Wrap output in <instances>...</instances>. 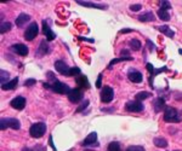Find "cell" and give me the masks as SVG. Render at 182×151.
Wrapping results in <instances>:
<instances>
[{"label": "cell", "mask_w": 182, "mask_h": 151, "mask_svg": "<svg viewBox=\"0 0 182 151\" xmlns=\"http://www.w3.org/2000/svg\"><path fill=\"white\" fill-rule=\"evenodd\" d=\"M55 69L61 75H69V70H71V68L67 65V63L64 61H56L55 62Z\"/></svg>", "instance_id": "cell-11"}, {"label": "cell", "mask_w": 182, "mask_h": 151, "mask_svg": "<svg viewBox=\"0 0 182 151\" xmlns=\"http://www.w3.org/2000/svg\"><path fill=\"white\" fill-rule=\"evenodd\" d=\"M145 105L142 104V102H138V100H130L125 104V110L129 113H141L143 111Z\"/></svg>", "instance_id": "cell-6"}, {"label": "cell", "mask_w": 182, "mask_h": 151, "mask_svg": "<svg viewBox=\"0 0 182 151\" xmlns=\"http://www.w3.org/2000/svg\"><path fill=\"white\" fill-rule=\"evenodd\" d=\"M49 143H50V146L52 148V150H54V151H56V148H55L54 142H52V135H50V138H49Z\"/></svg>", "instance_id": "cell-41"}, {"label": "cell", "mask_w": 182, "mask_h": 151, "mask_svg": "<svg viewBox=\"0 0 182 151\" xmlns=\"http://www.w3.org/2000/svg\"><path fill=\"white\" fill-rule=\"evenodd\" d=\"M126 151H146L143 146L141 145H131L126 149Z\"/></svg>", "instance_id": "cell-31"}, {"label": "cell", "mask_w": 182, "mask_h": 151, "mask_svg": "<svg viewBox=\"0 0 182 151\" xmlns=\"http://www.w3.org/2000/svg\"><path fill=\"white\" fill-rule=\"evenodd\" d=\"M82 144H83V146H94V145L99 146V143H97V133H96V132L90 133L85 139H84V142H83Z\"/></svg>", "instance_id": "cell-13"}, {"label": "cell", "mask_w": 182, "mask_h": 151, "mask_svg": "<svg viewBox=\"0 0 182 151\" xmlns=\"http://www.w3.org/2000/svg\"><path fill=\"white\" fill-rule=\"evenodd\" d=\"M75 82H77V86L82 89H86L90 87V83H89V81H88V78L84 76V75H80L79 78H77Z\"/></svg>", "instance_id": "cell-18"}, {"label": "cell", "mask_w": 182, "mask_h": 151, "mask_svg": "<svg viewBox=\"0 0 182 151\" xmlns=\"http://www.w3.org/2000/svg\"><path fill=\"white\" fill-rule=\"evenodd\" d=\"M11 23L10 22H1V24H0V33L1 34H4V33H6V32H9L10 29H11Z\"/></svg>", "instance_id": "cell-29"}, {"label": "cell", "mask_w": 182, "mask_h": 151, "mask_svg": "<svg viewBox=\"0 0 182 151\" xmlns=\"http://www.w3.org/2000/svg\"><path fill=\"white\" fill-rule=\"evenodd\" d=\"M107 150H108V151H120V144H119L118 142L109 143Z\"/></svg>", "instance_id": "cell-30"}, {"label": "cell", "mask_w": 182, "mask_h": 151, "mask_svg": "<svg viewBox=\"0 0 182 151\" xmlns=\"http://www.w3.org/2000/svg\"><path fill=\"white\" fill-rule=\"evenodd\" d=\"M101 83H102V74L99 75V79L96 81V87H97V88H100L101 87Z\"/></svg>", "instance_id": "cell-38"}, {"label": "cell", "mask_w": 182, "mask_h": 151, "mask_svg": "<svg viewBox=\"0 0 182 151\" xmlns=\"http://www.w3.org/2000/svg\"><path fill=\"white\" fill-rule=\"evenodd\" d=\"M22 151H33V149H29V148H23Z\"/></svg>", "instance_id": "cell-44"}, {"label": "cell", "mask_w": 182, "mask_h": 151, "mask_svg": "<svg viewBox=\"0 0 182 151\" xmlns=\"http://www.w3.org/2000/svg\"><path fill=\"white\" fill-rule=\"evenodd\" d=\"M153 143L157 148H166L168 146V142L166 139H164L162 137H158V138H154L153 139Z\"/></svg>", "instance_id": "cell-24"}, {"label": "cell", "mask_w": 182, "mask_h": 151, "mask_svg": "<svg viewBox=\"0 0 182 151\" xmlns=\"http://www.w3.org/2000/svg\"><path fill=\"white\" fill-rule=\"evenodd\" d=\"M134 58L132 57H120V58H114V59H112L110 63H109V69L114 65V64H117V63H120V62H127V61H132Z\"/></svg>", "instance_id": "cell-26"}, {"label": "cell", "mask_w": 182, "mask_h": 151, "mask_svg": "<svg viewBox=\"0 0 182 151\" xmlns=\"http://www.w3.org/2000/svg\"><path fill=\"white\" fill-rule=\"evenodd\" d=\"M36 80H34V79H28L26 82H24V85L26 86H33V85H35Z\"/></svg>", "instance_id": "cell-37"}, {"label": "cell", "mask_w": 182, "mask_h": 151, "mask_svg": "<svg viewBox=\"0 0 182 151\" xmlns=\"http://www.w3.org/2000/svg\"><path fill=\"white\" fill-rule=\"evenodd\" d=\"M88 105H89V100H88V99L83 100V103L79 105V107H78V109H77V111H78V113H80V111H83V110L88 107Z\"/></svg>", "instance_id": "cell-32"}, {"label": "cell", "mask_w": 182, "mask_h": 151, "mask_svg": "<svg viewBox=\"0 0 182 151\" xmlns=\"http://www.w3.org/2000/svg\"><path fill=\"white\" fill-rule=\"evenodd\" d=\"M51 89L56 93H60V94H68L72 88H69L68 85H66L61 81H56L51 85Z\"/></svg>", "instance_id": "cell-8"}, {"label": "cell", "mask_w": 182, "mask_h": 151, "mask_svg": "<svg viewBox=\"0 0 182 151\" xmlns=\"http://www.w3.org/2000/svg\"><path fill=\"white\" fill-rule=\"evenodd\" d=\"M138 21L140 22H153V21H155V16L152 11H147V12L138 16Z\"/></svg>", "instance_id": "cell-19"}, {"label": "cell", "mask_w": 182, "mask_h": 151, "mask_svg": "<svg viewBox=\"0 0 182 151\" xmlns=\"http://www.w3.org/2000/svg\"><path fill=\"white\" fill-rule=\"evenodd\" d=\"M165 107V99L163 98H155L153 100V109L155 113H160Z\"/></svg>", "instance_id": "cell-20"}, {"label": "cell", "mask_w": 182, "mask_h": 151, "mask_svg": "<svg viewBox=\"0 0 182 151\" xmlns=\"http://www.w3.org/2000/svg\"><path fill=\"white\" fill-rule=\"evenodd\" d=\"M157 13H158V17L160 18L162 21H169V19H170V15H169L168 10L160 8V9L157 11Z\"/></svg>", "instance_id": "cell-23"}, {"label": "cell", "mask_w": 182, "mask_h": 151, "mask_svg": "<svg viewBox=\"0 0 182 151\" xmlns=\"http://www.w3.org/2000/svg\"><path fill=\"white\" fill-rule=\"evenodd\" d=\"M78 39H79V40H83V41H89V43H94V39H85V38H82V36H79Z\"/></svg>", "instance_id": "cell-43"}, {"label": "cell", "mask_w": 182, "mask_h": 151, "mask_svg": "<svg viewBox=\"0 0 182 151\" xmlns=\"http://www.w3.org/2000/svg\"><path fill=\"white\" fill-rule=\"evenodd\" d=\"M159 3H160V8H162V9L169 10L170 8H171L170 1H159Z\"/></svg>", "instance_id": "cell-34"}, {"label": "cell", "mask_w": 182, "mask_h": 151, "mask_svg": "<svg viewBox=\"0 0 182 151\" xmlns=\"http://www.w3.org/2000/svg\"><path fill=\"white\" fill-rule=\"evenodd\" d=\"M77 3L82 6L85 8H92V9H101L104 10L107 9V5H102V4H95V3H91V1H83V0H77Z\"/></svg>", "instance_id": "cell-17"}, {"label": "cell", "mask_w": 182, "mask_h": 151, "mask_svg": "<svg viewBox=\"0 0 182 151\" xmlns=\"http://www.w3.org/2000/svg\"><path fill=\"white\" fill-rule=\"evenodd\" d=\"M127 78H129V80L131 81V82H134V83H141L142 80H143L142 74L138 70H136V69H134V68H130L129 69Z\"/></svg>", "instance_id": "cell-9"}, {"label": "cell", "mask_w": 182, "mask_h": 151, "mask_svg": "<svg viewBox=\"0 0 182 151\" xmlns=\"http://www.w3.org/2000/svg\"><path fill=\"white\" fill-rule=\"evenodd\" d=\"M11 51H13L18 56H27L28 52H29V50H28V47L26 45L23 44H15L11 46Z\"/></svg>", "instance_id": "cell-12"}, {"label": "cell", "mask_w": 182, "mask_h": 151, "mask_svg": "<svg viewBox=\"0 0 182 151\" xmlns=\"http://www.w3.org/2000/svg\"><path fill=\"white\" fill-rule=\"evenodd\" d=\"M78 74H80V69L78 67H73L69 70V75L68 76H74V75H78Z\"/></svg>", "instance_id": "cell-33"}, {"label": "cell", "mask_w": 182, "mask_h": 151, "mask_svg": "<svg viewBox=\"0 0 182 151\" xmlns=\"http://www.w3.org/2000/svg\"><path fill=\"white\" fill-rule=\"evenodd\" d=\"M152 96L149 92H145V91H142V92H138L136 96H135V99L138 100V102H142V100H145L147 98H149Z\"/></svg>", "instance_id": "cell-28"}, {"label": "cell", "mask_w": 182, "mask_h": 151, "mask_svg": "<svg viewBox=\"0 0 182 151\" xmlns=\"http://www.w3.org/2000/svg\"><path fill=\"white\" fill-rule=\"evenodd\" d=\"M10 105L16 110H23L26 107V98L22 96H17L10 102Z\"/></svg>", "instance_id": "cell-10"}, {"label": "cell", "mask_w": 182, "mask_h": 151, "mask_svg": "<svg viewBox=\"0 0 182 151\" xmlns=\"http://www.w3.org/2000/svg\"><path fill=\"white\" fill-rule=\"evenodd\" d=\"M175 151H180V150H175Z\"/></svg>", "instance_id": "cell-45"}, {"label": "cell", "mask_w": 182, "mask_h": 151, "mask_svg": "<svg viewBox=\"0 0 182 151\" xmlns=\"http://www.w3.org/2000/svg\"><path fill=\"white\" fill-rule=\"evenodd\" d=\"M129 46H130L131 50L138 51L141 48V41L137 40V39H131V40H129Z\"/></svg>", "instance_id": "cell-25"}, {"label": "cell", "mask_w": 182, "mask_h": 151, "mask_svg": "<svg viewBox=\"0 0 182 151\" xmlns=\"http://www.w3.org/2000/svg\"><path fill=\"white\" fill-rule=\"evenodd\" d=\"M44 150H45V148L41 146V145H35V146L33 148V151H44Z\"/></svg>", "instance_id": "cell-39"}, {"label": "cell", "mask_w": 182, "mask_h": 151, "mask_svg": "<svg viewBox=\"0 0 182 151\" xmlns=\"http://www.w3.org/2000/svg\"><path fill=\"white\" fill-rule=\"evenodd\" d=\"M67 96H68V99H69L71 103L77 104V103H80L83 100V98H84V92H83L82 88L75 87V88L71 89V92H69Z\"/></svg>", "instance_id": "cell-5"}, {"label": "cell", "mask_w": 182, "mask_h": 151, "mask_svg": "<svg viewBox=\"0 0 182 151\" xmlns=\"http://www.w3.org/2000/svg\"><path fill=\"white\" fill-rule=\"evenodd\" d=\"M43 33H44V35L47 38V41H52L55 38H56V34L51 30V28H50V26L47 24L46 21L43 22Z\"/></svg>", "instance_id": "cell-14"}, {"label": "cell", "mask_w": 182, "mask_h": 151, "mask_svg": "<svg viewBox=\"0 0 182 151\" xmlns=\"http://www.w3.org/2000/svg\"><path fill=\"white\" fill-rule=\"evenodd\" d=\"M10 79V73L6 70H1L0 71V81H1V85H5L9 82Z\"/></svg>", "instance_id": "cell-27"}, {"label": "cell", "mask_w": 182, "mask_h": 151, "mask_svg": "<svg viewBox=\"0 0 182 151\" xmlns=\"http://www.w3.org/2000/svg\"><path fill=\"white\" fill-rule=\"evenodd\" d=\"M157 29H158L162 34L169 36V38H174V36H175V32H174L169 26H159V27H157Z\"/></svg>", "instance_id": "cell-21"}, {"label": "cell", "mask_w": 182, "mask_h": 151, "mask_svg": "<svg viewBox=\"0 0 182 151\" xmlns=\"http://www.w3.org/2000/svg\"><path fill=\"white\" fill-rule=\"evenodd\" d=\"M147 45H148V47H149V50H151V51H154L155 50V46L152 44V41H151V40H147Z\"/></svg>", "instance_id": "cell-40"}, {"label": "cell", "mask_w": 182, "mask_h": 151, "mask_svg": "<svg viewBox=\"0 0 182 151\" xmlns=\"http://www.w3.org/2000/svg\"><path fill=\"white\" fill-rule=\"evenodd\" d=\"M142 9V5H140V4H135V5H130V10L131 11H140V10Z\"/></svg>", "instance_id": "cell-36"}, {"label": "cell", "mask_w": 182, "mask_h": 151, "mask_svg": "<svg viewBox=\"0 0 182 151\" xmlns=\"http://www.w3.org/2000/svg\"><path fill=\"white\" fill-rule=\"evenodd\" d=\"M164 121L165 122H180L181 118L175 108L168 107L164 111Z\"/></svg>", "instance_id": "cell-2"}, {"label": "cell", "mask_w": 182, "mask_h": 151, "mask_svg": "<svg viewBox=\"0 0 182 151\" xmlns=\"http://www.w3.org/2000/svg\"><path fill=\"white\" fill-rule=\"evenodd\" d=\"M46 78H47V80L49 81H52V82H56V78H55L54 73H51V71H47L46 73Z\"/></svg>", "instance_id": "cell-35"}, {"label": "cell", "mask_w": 182, "mask_h": 151, "mask_svg": "<svg viewBox=\"0 0 182 151\" xmlns=\"http://www.w3.org/2000/svg\"><path fill=\"white\" fill-rule=\"evenodd\" d=\"M46 132V124L44 122H36L33 123L29 128V134L33 138H40L43 137Z\"/></svg>", "instance_id": "cell-1"}, {"label": "cell", "mask_w": 182, "mask_h": 151, "mask_svg": "<svg viewBox=\"0 0 182 151\" xmlns=\"http://www.w3.org/2000/svg\"><path fill=\"white\" fill-rule=\"evenodd\" d=\"M38 33H39V26H38V23L36 22H32L28 26L27 29H26V32H24V39L27 41H32V40L35 39Z\"/></svg>", "instance_id": "cell-4"}, {"label": "cell", "mask_w": 182, "mask_h": 151, "mask_svg": "<svg viewBox=\"0 0 182 151\" xmlns=\"http://www.w3.org/2000/svg\"><path fill=\"white\" fill-rule=\"evenodd\" d=\"M29 21H30V16H29L28 13L22 12V13H19V15H18V17L16 18V21H15V22H16V26L21 28V27H23L24 24H27Z\"/></svg>", "instance_id": "cell-15"}, {"label": "cell", "mask_w": 182, "mask_h": 151, "mask_svg": "<svg viewBox=\"0 0 182 151\" xmlns=\"http://www.w3.org/2000/svg\"><path fill=\"white\" fill-rule=\"evenodd\" d=\"M114 98V91L110 86H104L101 91V102L108 104Z\"/></svg>", "instance_id": "cell-7"}, {"label": "cell", "mask_w": 182, "mask_h": 151, "mask_svg": "<svg viewBox=\"0 0 182 151\" xmlns=\"http://www.w3.org/2000/svg\"><path fill=\"white\" fill-rule=\"evenodd\" d=\"M1 124V129H6V128H12V129H19L21 128V123L17 118L13 117H9V118H1L0 121Z\"/></svg>", "instance_id": "cell-3"}, {"label": "cell", "mask_w": 182, "mask_h": 151, "mask_svg": "<svg viewBox=\"0 0 182 151\" xmlns=\"http://www.w3.org/2000/svg\"><path fill=\"white\" fill-rule=\"evenodd\" d=\"M50 51H51V47H50L49 43H47L46 40H43V41L40 43V45H39L36 56H38V54H39V56H44V54L50 53Z\"/></svg>", "instance_id": "cell-16"}, {"label": "cell", "mask_w": 182, "mask_h": 151, "mask_svg": "<svg viewBox=\"0 0 182 151\" xmlns=\"http://www.w3.org/2000/svg\"><path fill=\"white\" fill-rule=\"evenodd\" d=\"M17 83H18V76H16V78H13L12 80H10L8 83H5V85H1V88L4 89V91L15 89V88H16V86H17Z\"/></svg>", "instance_id": "cell-22"}, {"label": "cell", "mask_w": 182, "mask_h": 151, "mask_svg": "<svg viewBox=\"0 0 182 151\" xmlns=\"http://www.w3.org/2000/svg\"><path fill=\"white\" fill-rule=\"evenodd\" d=\"M131 32H134V30H132V29H129V28H126V29H121V30H120V33H121V34H125V33H131Z\"/></svg>", "instance_id": "cell-42"}]
</instances>
